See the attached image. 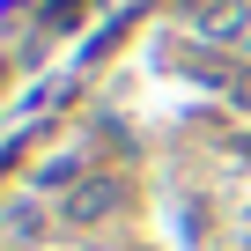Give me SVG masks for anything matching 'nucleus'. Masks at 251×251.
I'll use <instances>...</instances> for the list:
<instances>
[{
	"label": "nucleus",
	"instance_id": "1",
	"mask_svg": "<svg viewBox=\"0 0 251 251\" xmlns=\"http://www.w3.org/2000/svg\"><path fill=\"white\" fill-rule=\"evenodd\" d=\"M103 207H111V192H103V185H81V192L67 200V214H74V222H96Z\"/></svg>",
	"mask_w": 251,
	"mask_h": 251
}]
</instances>
